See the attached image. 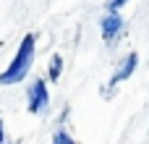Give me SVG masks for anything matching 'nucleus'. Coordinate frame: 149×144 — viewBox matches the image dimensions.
Instances as JSON below:
<instances>
[{
    "mask_svg": "<svg viewBox=\"0 0 149 144\" xmlns=\"http://www.w3.org/2000/svg\"><path fill=\"white\" fill-rule=\"evenodd\" d=\"M34 55H37V37L34 34H24L13 60L5 66V71H0V87H16L24 84L31 66H34Z\"/></svg>",
    "mask_w": 149,
    "mask_h": 144,
    "instance_id": "nucleus-1",
    "label": "nucleus"
},
{
    "mask_svg": "<svg viewBox=\"0 0 149 144\" xmlns=\"http://www.w3.org/2000/svg\"><path fill=\"white\" fill-rule=\"evenodd\" d=\"M136 66H139V52H134V50H131V52H126V55L118 60V66H115L113 76H110V81H107V89L102 87V92H100V94H102V97H110V94H113L123 81H128V79L134 76Z\"/></svg>",
    "mask_w": 149,
    "mask_h": 144,
    "instance_id": "nucleus-2",
    "label": "nucleus"
},
{
    "mask_svg": "<svg viewBox=\"0 0 149 144\" xmlns=\"http://www.w3.org/2000/svg\"><path fill=\"white\" fill-rule=\"evenodd\" d=\"M50 108V89H47V79H34L26 87V110L31 115H45Z\"/></svg>",
    "mask_w": 149,
    "mask_h": 144,
    "instance_id": "nucleus-3",
    "label": "nucleus"
},
{
    "mask_svg": "<svg viewBox=\"0 0 149 144\" xmlns=\"http://www.w3.org/2000/svg\"><path fill=\"white\" fill-rule=\"evenodd\" d=\"M100 31H102V39L113 47V45H118V39L123 37V31H126V21H123V16L118 13V10H105V16L100 18Z\"/></svg>",
    "mask_w": 149,
    "mask_h": 144,
    "instance_id": "nucleus-4",
    "label": "nucleus"
},
{
    "mask_svg": "<svg viewBox=\"0 0 149 144\" xmlns=\"http://www.w3.org/2000/svg\"><path fill=\"white\" fill-rule=\"evenodd\" d=\"M60 76H63V55L55 52L50 58V63H47V79L50 81H60Z\"/></svg>",
    "mask_w": 149,
    "mask_h": 144,
    "instance_id": "nucleus-5",
    "label": "nucleus"
},
{
    "mask_svg": "<svg viewBox=\"0 0 149 144\" xmlns=\"http://www.w3.org/2000/svg\"><path fill=\"white\" fill-rule=\"evenodd\" d=\"M52 144H76V139H73L63 126H58V129L52 131Z\"/></svg>",
    "mask_w": 149,
    "mask_h": 144,
    "instance_id": "nucleus-6",
    "label": "nucleus"
},
{
    "mask_svg": "<svg viewBox=\"0 0 149 144\" xmlns=\"http://www.w3.org/2000/svg\"><path fill=\"white\" fill-rule=\"evenodd\" d=\"M128 0H107V10H120Z\"/></svg>",
    "mask_w": 149,
    "mask_h": 144,
    "instance_id": "nucleus-7",
    "label": "nucleus"
},
{
    "mask_svg": "<svg viewBox=\"0 0 149 144\" xmlns=\"http://www.w3.org/2000/svg\"><path fill=\"white\" fill-rule=\"evenodd\" d=\"M0 134H5V129H3V118H0Z\"/></svg>",
    "mask_w": 149,
    "mask_h": 144,
    "instance_id": "nucleus-8",
    "label": "nucleus"
},
{
    "mask_svg": "<svg viewBox=\"0 0 149 144\" xmlns=\"http://www.w3.org/2000/svg\"><path fill=\"white\" fill-rule=\"evenodd\" d=\"M3 144H10V142H8V139H5V142H3Z\"/></svg>",
    "mask_w": 149,
    "mask_h": 144,
    "instance_id": "nucleus-9",
    "label": "nucleus"
}]
</instances>
